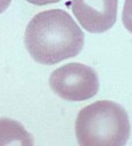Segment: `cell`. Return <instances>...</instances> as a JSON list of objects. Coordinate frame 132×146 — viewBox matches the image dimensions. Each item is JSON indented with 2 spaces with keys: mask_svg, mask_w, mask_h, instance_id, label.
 <instances>
[{
  "mask_svg": "<svg viewBox=\"0 0 132 146\" xmlns=\"http://www.w3.org/2000/svg\"><path fill=\"white\" fill-rule=\"evenodd\" d=\"M24 43L35 62L55 65L80 54L84 46V33L67 11L49 9L28 22Z\"/></svg>",
  "mask_w": 132,
  "mask_h": 146,
  "instance_id": "cell-1",
  "label": "cell"
},
{
  "mask_svg": "<svg viewBox=\"0 0 132 146\" xmlns=\"http://www.w3.org/2000/svg\"><path fill=\"white\" fill-rule=\"evenodd\" d=\"M75 136L83 146H122L130 138L125 108L112 100H98L83 107L75 121Z\"/></svg>",
  "mask_w": 132,
  "mask_h": 146,
  "instance_id": "cell-2",
  "label": "cell"
},
{
  "mask_svg": "<svg viewBox=\"0 0 132 146\" xmlns=\"http://www.w3.org/2000/svg\"><path fill=\"white\" fill-rule=\"evenodd\" d=\"M32 135L17 121L1 117L0 119V146L2 145H33Z\"/></svg>",
  "mask_w": 132,
  "mask_h": 146,
  "instance_id": "cell-5",
  "label": "cell"
},
{
  "mask_svg": "<svg viewBox=\"0 0 132 146\" xmlns=\"http://www.w3.org/2000/svg\"><path fill=\"white\" fill-rule=\"evenodd\" d=\"M11 0H0V15L9 7Z\"/></svg>",
  "mask_w": 132,
  "mask_h": 146,
  "instance_id": "cell-7",
  "label": "cell"
},
{
  "mask_svg": "<svg viewBox=\"0 0 132 146\" xmlns=\"http://www.w3.org/2000/svg\"><path fill=\"white\" fill-rule=\"evenodd\" d=\"M118 0H72L71 7L79 23L91 33H104L117 18Z\"/></svg>",
  "mask_w": 132,
  "mask_h": 146,
  "instance_id": "cell-4",
  "label": "cell"
},
{
  "mask_svg": "<svg viewBox=\"0 0 132 146\" xmlns=\"http://www.w3.org/2000/svg\"><path fill=\"white\" fill-rule=\"evenodd\" d=\"M51 90L67 102H82L99 90L97 72L82 63H68L56 68L49 78Z\"/></svg>",
  "mask_w": 132,
  "mask_h": 146,
  "instance_id": "cell-3",
  "label": "cell"
},
{
  "mask_svg": "<svg viewBox=\"0 0 132 146\" xmlns=\"http://www.w3.org/2000/svg\"><path fill=\"white\" fill-rule=\"evenodd\" d=\"M27 2L32 3V5H36V6H44V5H49V3H56L60 0H26Z\"/></svg>",
  "mask_w": 132,
  "mask_h": 146,
  "instance_id": "cell-6",
  "label": "cell"
}]
</instances>
